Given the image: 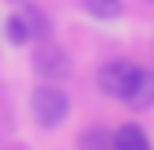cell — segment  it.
Masks as SVG:
<instances>
[{
	"label": "cell",
	"mask_w": 154,
	"mask_h": 150,
	"mask_svg": "<svg viewBox=\"0 0 154 150\" xmlns=\"http://www.w3.org/2000/svg\"><path fill=\"white\" fill-rule=\"evenodd\" d=\"M68 112H72V98H68L57 82H42V86H34V94H30V116H34L38 128L53 131V128H60L68 120Z\"/></svg>",
	"instance_id": "cell-1"
},
{
	"label": "cell",
	"mask_w": 154,
	"mask_h": 150,
	"mask_svg": "<svg viewBox=\"0 0 154 150\" xmlns=\"http://www.w3.org/2000/svg\"><path fill=\"white\" fill-rule=\"evenodd\" d=\"M143 68L135 60H109V64L98 68V90L105 98H117V101H128L135 94V86L143 82Z\"/></svg>",
	"instance_id": "cell-2"
},
{
	"label": "cell",
	"mask_w": 154,
	"mask_h": 150,
	"mask_svg": "<svg viewBox=\"0 0 154 150\" xmlns=\"http://www.w3.org/2000/svg\"><path fill=\"white\" fill-rule=\"evenodd\" d=\"M34 71L42 75L45 82H60L72 75V56L64 52V45H57L53 38H45L34 49Z\"/></svg>",
	"instance_id": "cell-3"
},
{
	"label": "cell",
	"mask_w": 154,
	"mask_h": 150,
	"mask_svg": "<svg viewBox=\"0 0 154 150\" xmlns=\"http://www.w3.org/2000/svg\"><path fill=\"white\" fill-rule=\"evenodd\" d=\"M113 150H150V135L143 124H120L113 128Z\"/></svg>",
	"instance_id": "cell-4"
},
{
	"label": "cell",
	"mask_w": 154,
	"mask_h": 150,
	"mask_svg": "<svg viewBox=\"0 0 154 150\" xmlns=\"http://www.w3.org/2000/svg\"><path fill=\"white\" fill-rule=\"evenodd\" d=\"M4 34H8V41H11V45H30V41H34L30 22H26V15H23V11H11V15H8Z\"/></svg>",
	"instance_id": "cell-5"
},
{
	"label": "cell",
	"mask_w": 154,
	"mask_h": 150,
	"mask_svg": "<svg viewBox=\"0 0 154 150\" xmlns=\"http://www.w3.org/2000/svg\"><path fill=\"white\" fill-rule=\"evenodd\" d=\"M83 4H87V11L94 15V19H102V22H113V19L124 15V0H83Z\"/></svg>",
	"instance_id": "cell-6"
},
{
	"label": "cell",
	"mask_w": 154,
	"mask_h": 150,
	"mask_svg": "<svg viewBox=\"0 0 154 150\" xmlns=\"http://www.w3.org/2000/svg\"><path fill=\"white\" fill-rule=\"evenodd\" d=\"M79 150H113V131L105 128H87L79 135Z\"/></svg>",
	"instance_id": "cell-7"
},
{
	"label": "cell",
	"mask_w": 154,
	"mask_h": 150,
	"mask_svg": "<svg viewBox=\"0 0 154 150\" xmlns=\"http://www.w3.org/2000/svg\"><path fill=\"white\" fill-rule=\"evenodd\" d=\"M124 105H132V109H150V105H154V71L143 75V82L135 86V94L128 98Z\"/></svg>",
	"instance_id": "cell-8"
},
{
	"label": "cell",
	"mask_w": 154,
	"mask_h": 150,
	"mask_svg": "<svg viewBox=\"0 0 154 150\" xmlns=\"http://www.w3.org/2000/svg\"><path fill=\"white\" fill-rule=\"evenodd\" d=\"M23 15H26V22H30V34H34L38 41H45V38H49V19H45V11L34 8V4H23Z\"/></svg>",
	"instance_id": "cell-9"
},
{
	"label": "cell",
	"mask_w": 154,
	"mask_h": 150,
	"mask_svg": "<svg viewBox=\"0 0 154 150\" xmlns=\"http://www.w3.org/2000/svg\"><path fill=\"white\" fill-rule=\"evenodd\" d=\"M8 150H26V146H8Z\"/></svg>",
	"instance_id": "cell-10"
},
{
	"label": "cell",
	"mask_w": 154,
	"mask_h": 150,
	"mask_svg": "<svg viewBox=\"0 0 154 150\" xmlns=\"http://www.w3.org/2000/svg\"><path fill=\"white\" fill-rule=\"evenodd\" d=\"M11 4H26V0H11Z\"/></svg>",
	"instance_id": "cell-11"
}]
</instances>
